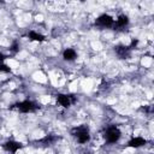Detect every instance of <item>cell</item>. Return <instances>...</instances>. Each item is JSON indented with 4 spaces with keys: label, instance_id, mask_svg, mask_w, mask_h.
I'll return each mask as SVG.
<instances>
[{
    "label": "cell",
    "instance_id": "6da1fadb",
    "mask_svg": "<svg viewBox=\"0 0 154 154\" xmlns=\"http://www.w3.org/2000/svg\"><path fill=\"white\" fill-rule=\"evenodd\" d=\"M73 135L76 136L77 141L79 143H87L89 140H90V135H89V131L85 126H78V128H75L73 129Z\"/></svg>",
    "mask_w": 154,
    "mask_h": 154
},
{
    "label": "cell",
    "instance_id": "7a4b0ae2",
    "mask_svg": "<svg viewBox=\"0 0 154 154\" xmlns=\"http://www.w3.org/2000/svg\"><path fill=\"white\" fill-rule=\"evenodd\" d=\"M120 130L117 126H109L106 129L105 131V138L107 140V142L109 143H114L120 138Z\"/></svg>",
    "mask_w": 154,
    "mask_h": 154
},
{
    "label": "cell",
    "instance_id": "3957f363",
    "mask_svg": "<svg viewBox=\"0 0 154 154\" xmlns=\"http://www.w3.org/2000/svg\"><path fill=\"white\" fill-rule=\"evenodd\" d=\"M113 23H114L113 18L109 14H106V13L99 16L97 19H96V24L100 25V26H103V28H109V26L113 25Z\"/></svg>",
    "mask_w": 154,
    "mask_h": 154
},
{
    "label": "cell",
    "instance_id": "277c9868",
    "mask_svg": "<svg viewBox=\"0 0 154 154\" xmlns=\"http://www.w3.org/2000/svg\"><path fill=\"white\" fill-rule=\"evenodd\" d=\"M17 108L23 112V113H28V112H32L35 108H36V105L32 102V101H29V100H25V101H22L17 105Z\"/></svg>",
    "mask_w": 154,
    "mask_h": 154
},
{
    "label": "cell",
    "instance_id": "5b68a950",
    "mask_svg": "<svg viewBox=\"0 0 154 154\" xmlns=\"http://www.w3.org/2000/svg\"><path fill=\"white\" fill-rule=\"evenodd\" d=\"M57 101H58V103L59 105H61L63 107H69L71 103H72V99H71V96H69V95H65V94H58V96H57Z\"/></svg>",
    "mask_w": 154,
    "mask_h": 154
},
{
    "label": "cell",
    "instance_id": "8992f818",
    "mask_svg": "<svg viewBox=\"0 0 154 154\" xmlns=\"http://www.w3.org/2000/svg\"><path fill=\"white\" fill-rule=\"evenodd\" d=\"M5 148L8 150V152H12V153H16L18 149L22 148V144L19 142H16V141H7L5 143Z\"/></svg>",
    "mask_w": 154,
    "mask_h": 154
},
{
    "label": "cell",
    "instance_id": "52a82bcc",
    "mask_svg": "<svg viewBox=\"0 0 154 154\" xmlns=\"http://www.w3.org/2000/svg\"><path fill=\"white\" fill-rule=\"evenodd\" d=\"M116 53L119 58H125L130 53V47L129 46H117L116 47Z\"/></svg>",
    "mask_w": 154,
    "mask_h": 154
},
{
    "label": "cell",
    "instance_id": "ba28073f",
    "mask_svg": "<svg viewBox=\"0 0 154 154\" xmlns=\"http://www.w3.org/2000/svg\"><path fill=\"white\" fill-rule=\"evenodd\" d=\"M76 51L75 49H72V48H66L65 51H64V53H63V58L65 59V60H67V61H72V60H75L76 59Z\"/></svg>",
    "mask_w": 154,
    "mask_h": 154
},
{
    "label": "cell",
    "instance_id": "9c48e42d",
    "mask_svg": "<svg viewBox=\"0 0 154 154\" xmlns=\"http://www.w3.org/2000/svg\"><path fill=\"white\" fill-rule=\"evenodd\" d=\"M143 144H146V140L142 137H134L132 140L129 141V146L132 148H138V147H142Z\"/></svg>",
    "mask_w": 154,
    "mask_h": 154
},
{
    "label": "cell",
    "instance_id": "30bf717a",
    "mask_svg": "<svg viewBox=\"0 0 154 154\" xmlns=\"http://www.w3.org/2000/svg\"><path fill=\"white\" fill-rule=\"evenodd\" d=\"M116 23H117V26L118 28H124V26H126L129 24V18L125 14H120V16H118Z\"/></svg>",
    "mask_w": 154,
    "mask_h": 154
},
{
    "label": "cell",
    "instance_id": "8fae6325",
    "mask_svg": "<svg viewBox=\"0 0 154 154\" xmlns=\"http://www.w3.org/2000/svg\"><path fill=\"white\" fill-rule=\"evenodd\" d=\"M29 38H30L31 41L41 42V41H43V38H45V37H43L41 34L36 32V31H30V32H29Z\"/></svg>",
    "mask_w": 154,
    "mask_h": 154
},
{
    "label": "cell",
    "instance_id": "7c38bea8",
    "mask_svg": "<svg viewBox=\"0 0 154 154\" xmlns=\"http://www.w3.org/2000/svg\"><path fill=\"white\" fill-rule=\"evenodd\" d=\"M54 141V137L52 136V135H49V136H46L43 140H41V142L42 143H46V144H49V143H52Z\"/></svg>",
    "mask_w": 154,
    "mask_h": 154
},
{
    "label": "cell",
    "instance_id": "4fadbf2b",
    "mask_svg": "<svg viewBox=\"0 0 154 154\" xmlns=\"http://www.w3.org/2000/svg\"><path fill=\"white\" fill-rule=\"evenodd\" d=\"M0 71L1 72H10V67L4 65V64H0Z\"/></svg>",
    "mask_w": 154,
    "mask_h": 154
},
{
    "label": "cell",
    "instance_id": "5bb4252c",
    "mask_svg": "<svg viewBox=\"0 0 154 154\" xmlns=\"http://www.w3.org/2000/svg\"><path fill=\"white\" fill-rule=\"evenodd\" d=\"M11 51H12V52H17V51H18V43H17V42H13V43H12Z\"/></svg>",
    "mask_w": 154,
    "mask_h": 154
},
{
    "label": "cell",
    "instance_id": "9a60e30c",
    "mask_svg": "<svg viewBox=\"0 0 154 154\" xmlns=\"http://www.w3.org/2000/svg\"><path fill=\"white\" fill-rule=\"evenodd\" d=\"M4 59H5V55L0 53V64H2V61H4Z\"/></svg>",
    "mask_w": 154,
    "mask_h": 154
}]
</instances>
